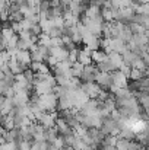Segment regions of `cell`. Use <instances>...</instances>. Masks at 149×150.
<instances>
[{"label": "cell", "instance_id": "cell-19", "mask_svg": "<svg viewBox=\"0 0 149 150\" xmlns=\"http://www.w3.org/2000/svg\"><path fill=\"white\" fill-rule=\"evenodd\" d=\"M83 67L85 66H82L81 63H75V64H72V69H70V76L72 77H78V79H81V76H82V71H83Z\"/></svg>", "mask_w": 149, "mask_h": 150}, {"label": "cell", "instance_id": "cell-33", "mask_svg": "<svg viewBox=\"0 0 149 150\" xmlns=\"http://www.w3.org/2000/svg\"><path fill=\"white\" fill-rule=\"evenodd\" d=\"M145 74H146V77H149V66L146 67V71H145Z\"/></svg>", "mask_w": 149, "mask_h": 150}, {"label": "cell", "instance_id": "cell-10", "mask_svg": "<svg viewBox=\"0 0 149 150\" xmlns=\"http://www.w3.org/2000/svg\"><path fill=\"white\" fill-rule=\"evenodd\" d=\"M50 55L57 58L58 63L66 61V60H69V50L64 47H53V48H50Z\"/></svg>", "mask_w": 149, "mask_h": 150}, {"label": "cell", "instance_id": "cell-20", "mask_svg": "<svg viewBox=\"0 0 149 150\" xmlns=\"http://www.w3.org/2000/svg\"><path fill=\"white\" fill-rule=\"evenodd\" d=\"M136 15H149V3H138L133 6Z\"/></svg>", "mask_w": 149, "mask_h": 150}, {"label": "cell", "instance_id": "cell-29", "mask_svg": "<svg viewBox=\"0 0 149 150\" xmlns=\"http://www.w3.org/2000/svg\"><path fill=\"white\" fill-rule=\"evenodd\" d=\"M10 28L13 29V32H15L16 35H19V34L22 32V26H21V22H12V23H10Z\"/></svg>", "mask_w": 149, "mask_h": 150}, {"label": "cell", "instance_id": "cell-26", "mask_svg": "<svg viewBox=\"0 0 149 150\" xmlns=\"http://www.w3.org/2000/svg\"><path fill=\"white\" fill-rule=\"evenodd\" d=\"M78 54H79V50H70L69 51V60L67 61H70L72 64H75L76 61H78Z\"/></svg>", "mask_w": 149, "mask_h": 150}, {"label": "cell", "instance_id": "cell-8", "mask_svg": "<svg viewBox=\"0 0 149 150\" xmlns=\"http://www.w3.org/2000/svg\"><path fill=\"white\" fill-rule=\"evenodd\" d=\"M56 130H57V133L58 134H61V137H66V136H70V134H73V130H72V127L63 120V118H57L56 120Z\"/></svg>", "mask_w": 149, "mask_h": 150}, {"label": "cell", "instance_id": "cell-32", "mask_svg": "<svg viewBox=\"0 0 149 150\" xmlns=\"http://www.w3.org/2000/svg\"><path fill=\"white\" fill-rule=\"evenodd\" d=\"M6 99V96H3V95H0V108H1V105H3V102Z\"/></svg>", "mask_w": 149, "mask_h": 150}, {"label": "cell", "instance_id": "cell-24", "mask_svg": "<svg viewBox=\"0 0 149 150\" xmlns=\"http://www.w3.org/2000/svg\"><path fill=\"white\" fill-rule=\"evenodd\" d=\"M24 19H25V16L21 13V10H18V12L9 15V21H10V22H22Z\"/></svg>", "mask_w": 149, "mask_h": 150}, {"label": "cell", "instance_id": "cell-22", "mask_svg": "<svg viewBox=\"0 0 149 150\" xmlns=\"http://www.w3.org/2000/svg\"><path fill=\"white\" fill-rule=\"evenodd\" d=\"M145 76H146V74H145L143 71H139V70H136V69H132L130 77H129V79H132L133 82H139V80H142Z\"/></svg>", "mask_w": 149, "mask_h": 150}, {"label": "cell", "instance_id": "cell-11", "mask_svg": "<svg viewBox=\"0 0 149 150\" xmlns=\"http://www.w3.org/2000/svg\"><path fill=\"white\" fill-rule=\"evenodd\" d=\"M78 63H81L82 66H89V64H92V50H89L88 47L79 50Z\"/></svg>", "mask_w": 149, "mask_h": 150}, {"label": "cell", "instance_id": "cell-7", "mask_svg": "<svg viewBox=\"0 0 149 150\" xmlns=\"http://www.w3.org/2000/svg\"><path fill=\"white\" fill-rule=\"evenodd\" d=\"M111 80H113V85L117 88H129V77L124 76L120 70H114L111 73Z\"/></svg>", "mask_w": 149, "mask_h": 150}, {"label": "cell", "instance_id": "cell-2", "mask_svg": "<svg viewBox=\"0 0 149 150\" xmlns=\"http://www.w3.org/2000/svg\"><path fill=\"white\" fill-rule=\"evenodd\" d=\"M81 89L88 95L89 99H98L99 93H101V88L95 82H86V83H81Z\"/></svg>", "mask_w": 149, "mask_h": 150}, {"label": "cell", "instance_id": "cell-34", "mask_svg": "<svg viewBox=\"0 0 149 150\" xmlns=\"http://www.w3.org/2000/svg\"><path fill=\"white\" fill-rule=\"evenodd\" d=\"M0 45H1V35H0Z\"/></svg>", "mask_w": 149, "mask_h": 150}, {"label": "cell", "instance_id": "cell-15", "mask_svg": "<svg viewBox=\"0 0 149 150\" xmlns=\"http://www.w3.org/2000/svg\"><path fill=\"white\" fill-rule=\"evenodd\" d=\"M108 61L111 63V66H113L115 70H118V69L124 64V61H123V55L118 54V52H110V54H108Z\"/></svg>", "mask_w": 149, "mask_h": 150}, {"label": "cell", "instance_id": "cell-12", "mask_svg": "<svg viewBox=\"0 0 149 150\" xmlns=\"http://www.w3.org/2000/svg\"><path fill=\"white\" fill-rule=\"evenodd\" d=\"M15 58H16L24 67H26V69H29V66H31V63H32V57H31V51L29 50H19Z\"/></svg>", "mask_w": 149, "mask_h": 150}, {"label": "cell", "instance_id": "cell-18", "mask_svg": "<svg viewBox=\"0 0 149 150\" xmlns=\"http://www.w3.org/2000/svg\"><path fill=\"white\" fill-rule=\"evenodd\" d=\"M118 137H120V139H126V140H135L136 134H135V131H133L132 128H129V127H123V128H120Z\"/></svg>", "mask_w": 149, "mask_h": 150}, {"label": "cell", "instance_id": "cell-4", "mask_svg": "<svg viewBox=\"0 0 149 150\" xmlns=\"http://www.w3.org/2000/svg\"><path fill=\"white\" fill-rule=\"evenodd\" d=\"M98 67L94 66V64H89V66H85L83 67V71H82V76H81V82L82 83H86V82H95V76L98 73Z\"/></svg>", "mask_w": 149, "mask_h": 150}, {"label": "cell", "instance_id": "cell-31", "mask_svg": "<svg viewBox=\"0 0 149 150\" xmlns=\"http://www.w3.org/2000/svg\"><path fill=\"white\" fill-rule=\"evenodd\" d=\"M10 3H15L19 7H22V6H26L28 4V0H10Z\"/></svg>", "mask_w": 149, "mask_h": 150}, {"label": "cell", "instance_id": "cell-9", "mask_svg": "<svg viewBox=\"0 0 149 150\" xmlns=\"http://www.w3.org/2000/svg\"><path fill=\"white\" fill-rule=\"evenodd\" d=\"M70 69H72V63L70 61H60L54 69V76H70Z\"/></svg>", "mask_w": 149, "mask_h": 150}, {"label": "cell", "instance_id": "cell-17", "mask_svg": "<svg viewBox=\"0 0 149 150\" xmlns=\"http://www.w3.org/2000/svg\"><path fill=\"white\" fill-rule=\"evenodd\" d=\"M138 58H139V55H138L136 52L130 51V50H127L124 54H123V61H124V64H126V66H129V67H132V66H133V63H135Z\"/></svg>", "mask_w": 149, "mask_h": 150}, {"label": "cell", "instance_id": "cell-6", "mask_svg": "<svg viewBox=\"0 0 149 150\" xmlns=\"http://www.w3.org/2000/svg\"><path fill=\"white\" fill-rule=\"evenodd\" d=\"M82 42L85 44V47H88L89 50L95 51L101 47V38L97 35H92L91 32H88L86 35L82 37Z\"/></svg>", "mask_w": 149, "mask_h": 150}, {"label": "cell", "instance_id": "cell-16", "mask_svg": "<svg viewBox=\"0 0 149 150\" xmlns=\"http://www.w3.org/2000/svg\"><path fill=\"white\" fill-rule=\"evenodd\" d=\"M107 58H108V54H107L104 50L92 51V63H95L97 66H98V64H101V63H104Z\"/></svg>", "mask_w": 149, "mask_h": 150}, {"label": "cell", "instance_id": "cell-28", "mask_svg": "<svg viewBox=\"0 0 149 150\" xmlns=\"http://www.w3.org/2000/svg\"><path fill=\"white\" fill-rule=\"evenodd\" d=\"M31 142H24V140H21V142H18V150H31Z\"/></svg>", "mask_w": 149, "mask_h": 150}, {"label": "cell", "instance_id": "cell-14", "mask_svg": "<svg viewBox=\"0 0 149 150\" xmlns=\"http://www.w3.org/2000/svg\"><path fill=\"white\" fill-rule=\"evenodd\" d=\"M7 66H9V70H10V73L12 74H21V73H24L25 70H26V67H24L16 58H10V61L7 63Z\"/></svg>", "mask_w": 149, "mask_h": 150}, {"label": "cell", "instance_id": "cell-13", "mask_svg": "<svg viewBox=\"0 0 149 150\" xmlns=\"http://www.w3.org/2000/svg\"><path fill=\"white\" fill-rule=\"evenodd\" d=\"M101 10L102 7H99L97 4H89L82 15H85L88 19H97V18H101Z\"/></svg>", "mask_w": 149, "mask_h": 150}, {"label": "cell", "instance_id": "cell-23", "mask_svg": "<svg viewBox=\"0 0 149 150\" xmlns=\"http://www.w3.org/2000/svg\"><path fill=\"white\" fill-rule=\"evenodd\" d=\"M146 67H148V66L145 64V61H143L140 57H139V58H138V60L133 63V66H132V69H136V70H139V71H143V73L146 71Z\"/></svg>", "mask_w": 149, "mask_h": 150}, {"label": "cell", "instance_id": "cell-25", "mask_svg": "<svg viewBox=\"0 0 149 150\" xmlns=\"http://www.w3.org/2000/svg\"><path fill=\"white\" fill-rule=\"evenodd\" d=\"M0 150H18V143L13 142H4L0 144Z\"/></svg>", "mask_w": 149, "mask_h": 150}, {"label": "cell", "instance_id": "cell-3", "mask_svg": "<svg viewBox=\"0 0 149 150\" xmlns=\"http://www.w3.org/2000/svg\"><path fill=\"white\" fill-rule=\"evenodd\" d=\"M95 83L98 85L102 91H108L110 86L113 85L111 80V73H104V71H98L95 76Z\"/></svg>", "mask_w": 149, "mask_h": 150}, {"label": "cell", "instance_id": "cell-1", "mask_svg": "<svg viewBox=\"0 0 149 150\" xmlns=\"http://www.w3.org/2000/svg\"><path fill=\"white\" fill-rule=\"evenodd\" d=\"M99 130L105 136H118V133H120V127L117 125V122L111 117H107V118L102 120V124H101Z\"/></svg>", "mask_w": 149, "mask_h": 150}, {"label": "cell", "instance_id": "cell-35", "mask_svg": "<svg viewBox=\"0 0 149 150\" xmlns=\"http://www.w3.org/2000/svg\"><path fill=\"white\" fill-rule=\"evenodd\" d=\"M44 1H51V0H44Z\"/></svg>", "mask_w": 149, "mask_h": 150}, {"label": "cell", "instance_id": "cell-5", "mask_svg": "<svg viewBox=\"0 0 149 150\" xmlns=\"http://www.w3.org/2000/svg\"><path fill=\"white\" fill-rule=\"evenodd\" d=\"M58 118V115L56 112H44L40 118H38V124H41L46 130L53 128L56 125V120Z\"/></svg>", "mask_w": 149, "mask_h": 150}, {"label": "cell", "instance_id": "cell-27", "mask_svg": "<svg viewBox=\"0 0 149 150\" xmlns=\"http://www.w3.org/2000/svg\"><path fill=\"white\" fill-rule=\"evenodd\" d=\"M127 150H143V146H142L139 142H136V140H130V143H129V149Z\"/></svg>", "mask_w": 149, "mask_h": 150}, {"label": "cell", "instance_id": "cell-21", "mask_svg": "<svg viewBox=\"0 0 149 150\" xmlns=\"http://www.w3.org/2000/svg\"><path fill=\"white\" fill-rule=\"evenodd\" d=\"M129 28H130V31H132L133 35H139V34H146V32H148L142 25H139V23H136V22L129 23Z\"/></svg>", "mask_w": 149, "mask_h": 150}, {"label": "cell", "instance_id": "cell-30", "mask_svg": "<svg viewBox=\"0 0 149 150\" xmlns=\"http://www.w3.org/2000/svg\"><path fill=\"white\" fill-rule=\"evenodd\" d=\"M19 38H21V40H31V38H32V34H31L29 31H22V32L19 34Z\"/></svg>", "mask_w": 149, "mask_h": 150}]
</instances>
